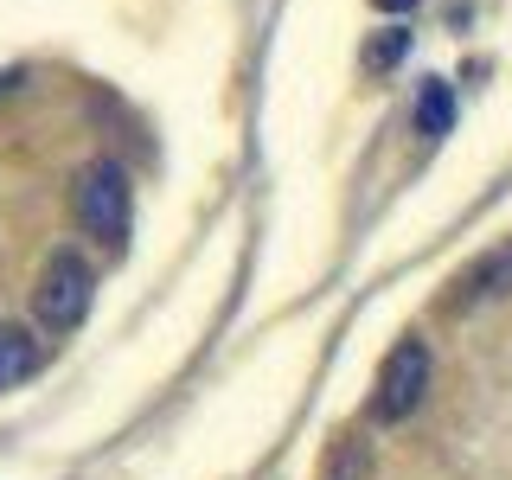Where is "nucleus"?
<instances>
[{
	"label": "nucleus",
	"instance_id": "obj_1",
	"mask_svg": "<svg viewBox=\"0 0 512 480\" xmlns=\"http://www.w3.org/2000/svg\"><path fill=\"white\" fill-rule=\"evenodd\" d=\"M71 218L90 244H103L109 256L128 250V231H135V186H128L122 160H90L71 186Z\"/></svg>",
	"mask_w": 512,
	"mask_h": 480
},
{
	"label": "nucleus",
	"instance_id": "obj_2",
	"mask_svg": "<svg viewBox=\"0 0 512 480\" xmlns=\"http://www.w3.org/2000/svg\"><path fill=\"white\" fill-rule=\"evenodd\" d=\"M90 301H96V269L84 263V256H77V250H52V256H45L39 288H32V314H39V327L52 333V340L84 327Z\"/></svg>",
	"mask_w": 512,
	"mask_h": 480
},
{
	"label": "nucleus",
	"instance_id": "obj_3",
	"mask_svg": "<svg viewBox=\"0 0 512 480\" xmlns=\"http://www.w3.org/2000/svg\"><path fill=\"white\" fill-rule=\"evenodd\" d=\"M423 391H429V346L423 340H397L391 352H384L378 378H372V404H365V416H372L378 429L410 423V410L423 404Z\"/></svg>",
	"mask_w": 512,
	"mask_h": 480
},
{
	"label": "nucleus",
	"instance_id": "obj_4",
	"mask_svg": "<svg viewBox=\"0 0 512 480\" xmlns=\"http://www.w3.org/2000/svg\"><path fill=\"white\" fill-rule=\"evenodd\" d=\"M506 295H512V237L493 244L487 256H474V263L448 282L442 314H480V308H493V301H506Z\"/></svg>",
	"mask_w": 512,
	"mask_h": 480
},
{
	"label": "nucleus",
	"instance_id": "obj_5",
	"mask_svg": "<svg viewBox=\"0 0 512 480\" xmlns=\"http://www.w3.org/2000/svg\"><path fill=\"white\" fill-rule=\"evenodd\" d=\"M32 372H39V340L26 327H0V391L26 384Z\"/></svg>",
	"mask_w": 512,
	"mask_h": 480
},
{
	"label": "nucleus",
	"instance_id": "obj_6",
	"mask_svg": "<svg viewBox=\"0 0 512 480\" xmlns=\"http://www.w3.org/2000/svg\"><path fill=\"white\" fill-rule=\"evenodd\" d=\"M455 128V90L448 84H423V96H416V135H448Z\"/></svg>",
	"mask_w": 512,
	"mask_h": 480
},
{
	"label": "nucleus",
	"instance_id": "obj_7",
	"mask_svg": "<svg viewBox=\"0 0 512 480\" xmlns=\"http://www.w3.org/2000/svg\"><path fill=\"white\" fill-rule=\"evenodd\" d=\"M404 52H410V26H384L378 39H372V45L359 52V64H365L372 77H384V71H391V64L404 58Z\"/></svg>",
	"mask_w": 512,
	"mask_h": 480
},
{
	"label": "nucleus",
	"instance_id": "obj_8",
	"mask_svg": "<svg viewBox=\"0 0 512 480\" xmlns=\"http://www.w3.org/2000/svg\"><path fill=\"white\" fill-rule=\"evenodd\" d=\"M320 480H365V442L340 436L327 448V468H320Z\"/></svg>",
	"mask_w": 512,
	"mask_h": 480
},
{
	"label": "nucleus",
	"instance_id": "obj_9",
	"mask_svg": "<svg viewBox=\"0 0 512 480\" xmlns=\"http://www.w3.org/2000/svg\"><path fill=\"white\" fill-rule=\"evenodd\" d=\"M20 84H26V71H0V96H13Z\"/></svg>",
	"mask_w": 512,
	"mask_h": 480
},
{
	"label": "nucleus",
	"instance_id": "obj_10",
	"mask_svg": "<svg viewBox=\"0 0 512 480\" xmlns=\"http://www.w3.org/2000/svg\"><path fill=\"white\" fill-rule=\"evenodd\" d=\"M372 7H384V13H404V7H416V0H372Z\"/></svg>",
	"mask_w": 512,
	"mask_h": 480
}]
</instances>
